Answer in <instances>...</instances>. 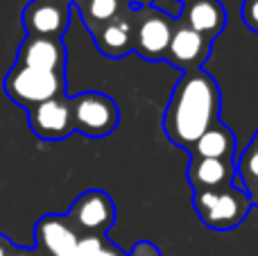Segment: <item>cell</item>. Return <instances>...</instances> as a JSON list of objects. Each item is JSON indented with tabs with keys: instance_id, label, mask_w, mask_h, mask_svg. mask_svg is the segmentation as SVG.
I'll return each instance as SVG.
<instances>
[{
	"instance_id": "6da1fadb",
	"label": "cell",
	"mask_w": 258,
	"mask_h": 256,
	"mask_svg": "<svg viewBox=\"0 0 258 256\" xmlns=\"http://www.w3.org/2000/svg\"><path fill=\"white\" fill-rule=\"evenodd\" d=\"M222 95L220 86L206 71H188L174 84L163 113V132L168 141L186 150L220 120Z\"/></svg>"
},
{
	"instance_id": "7a4b0ae2",
	"label": "cell",
	"mask_w": 258,
	"mask_h": 256,
	"mask_svg": "<svg viewBox=\"0 0 258 256\" xmlns=\"http://www.w3.org/2000/svg\"><path fill=\"white\" fill-rule=\"evenodd\" d=\"M192 209L209 229L231 231L245 222L251 202L240 186L231 184L222 190H200L192 193Z\"/></svg>"
},
{
	"instance_id": "3957f363",
	"label": "cell",
	"mask_w": 258,
	"mask_h": 256,
	"mask_svg": "<svg viewBox=\"0 0 258 256\" xmlns=\"http://www.w3.org/2000/svg\"><path fill=\"white\" fill-rule=\"evenodd\" d=\"M5 93L23 109H32L45 100L66 95V73H48L14 63L5 77Z\"/></svg>"
},
{
	"instance_id": "277c9868",
	"label": "cell",
	"mask_w": 258,
	"mask_h": 256,
	"mask_svg": "<svg viewBox=\"0 0 258 256\" xmlns=\"http://www.w3.org/2000/svg\"><path fill=\"white\" fill-rule=\"evenodd\" d=\"M73 130L89 139H104L113 134L120 122V109L116 100L100 91H86V93L71 98Z\"/></svg>"
},
{
	"instance_id": "5b68a950",
	"label": "cell",
	"mask_w": 258,
	"mask_h": 256,
	"mask_svg": "<svg viewBox=\"0 0 258 256\" xmlns=\"http://www.w3.org/2000/svg\"><path fill=\"white\" fill-rule=\"evenodd\" d=\"M174 23L154 7L134 9V52L145 61H165Z\"/></svg>"
},
{
	"instance_id": "8992f818",
	"label": "cell",
	"mask_w": 258,
	"mask_h": 256,
	"mask_svg": "<svg viewBox=\"0 0 258 256\" xmlns=\"http://www.w3.org/2000/svg\"><path fill=\"white\" fill-rule=\"evenodd\" d=\"M66 218L80 236H107L116 220V204L109 198V193L91 188L77 195Z\"/></svg>"
},
{
	"instance_id": "52a82bcc",
	"label": "cell",
	"mask_w": 258,
	"mask_h": 256,
	"mask_svg": "<svg viewBox=\"0 0 258 256\" xmlns=\"http://www.w3.org/2000/svg\"><path fill=\"white\" fill-rule=\"evenodd\" d=\"M30 127L41 141H63L73 134V113H71V98L45 100L36 107L27 109Z\"/></svg>"
},
{
	"instance_id": "ba28073f",
	"label": "cell",
	"mask_w": 258,
	"mask_h": 256,
	"mask_svg": "<svg viewBox=\"0 0 258 256\" xmlns=\"http://www.w3.org/2000/svg\"><path fill=\"white\" fill-rule=\"evenodd\" d=\"M27 36H52L61 39L71 25V3L63 0H34L23 12Z\"/></svg>"
},
{
	"instance_id": "9c48e42d",
	"label": "cell",
	"mask_w": 258,
	"mask_h": 256,
	"mask_svg": "<svg viewBox=\"0 0 258 256\" xmlns=\"http://www.w3.org/2000/svg\"><path fill=\"white\" fill-rule=\"evenodd\" d=\"M36 249L45 256H77L82 236L61 213H48L39 218L34 227Z\"/></svg>"
},
{
	"instance_id": "30bf717a",
	"label": "cell",
	"mask_w": 258,
	"mask_h": 256,
	"mask_svg": "<svg viewBox=\"0 0 258 256\" xmlns=\"http://www.w3.org/2000/svg\"><path fill=\"white\" fill-rule=\"evenodd\" d=\"M211 48H213V41L197 34L195 30L181 25V23H174L172 39H170L168 52H165V61L183 73L197 71L209 59Z\"/></svg>"
},
{
	"instance_id": "8fae6325",
	"label": "cell",
	"mask_w": 258,
	"mask_h": 256,
	"mask_svg": "<svg viewBox=\"0 0 258 256\" xmlns=\"http://www.w3.org/2000/svg\"><path fill=\"white\" fill-rule=\"evenodd\" d=\"M16 66L63 73L66 71V45L61 39H52V36H27L18 48Z\"/></svg>"
},
{
	"instance_id": "7c38bea8",
	"label": "cell",
	"mask_w": 258,
	"mask_h": 256,
	"mask_svg": "<svg viewBox=\"0 0 258 256\" xmlns=\"http://www.w3.org/2000/svg\"><path fill=\"white\" fill-rule=\"evenodd\" d=\"M93 34L98 50L109 59H122L134 52V7H125L113 21L104 23Z\"/></svg>"
},
{
	"instance_id": "4fadbf2b",
	"label": "cell",
	"mask_w": 258,
	"mask_h": 256,
	"mask_svg": "<svg viewBox=\"0 0 258 256\" xmlns=\"http://www.w3.org/2000/svg\"><path fill=\"white\" fill-rule=\"evenodd\" d=\"M177 23L195 30L209 41H215L227 27V9L220 0H186Z\"/></svg>"
},
{
	"instance_id": "5bb4252c",
	"label": "cell",
	"mask_w": 258,
	"mask_h": 256,
	"mask_svg": "<svg viewBox=\"0 0 258 256\" xmlns=\"http://www.w3.org/2000/svg\"><path fill=\"white\" fill-rule=\"evenodd\" d=\"M186 179L192 193L200 190H222L236 181V163L227 159H190Z\"/></svg>"
},
{
	"instance_id": "9a60e30c",
	"label": "cell",
	"mask_w": 258,
	"mask_h": 256,
	"mask_svg": "<svg viewBox=\"0 0 258 256\" xmlns=\"http://www.w3.org/2000/svg\"><path fill=\"white\" fill-rule=\"evenodd\" d=\"M236 148L238 143L233 130L218 120L188 148V154H190V159H227V161H233Z\"/></svg>"
},
{
	"instance_id": "2e32d148",
	"label": "cell",
	"mask_w": 258,
	"mask_h": 256,
	"mask_svg": "<svg viewBox=\"0 0 258 256\" xmlns=\"http://www.w3.org/2000/svg\"><path fill=\"white\" fill-rule=\"evenodd\" d=\"M77 12L82 14V21L86 23L91 32L102 27L104 23L113 21L118 14L129 5L125 0H75Z\"/></svg>"
},
{
	"instance_id": "e0dca14e",
	"label": "cell",
	"mask_w": 258,
	"mask_h": 256,
	"mask_svg": "<svg viewBox=\"0 0 258 256\" xmlns=\"http://www.w3.org/2000/svg\"><path fill=\"white\" fill-rule=\"evenodd\" d=\"M236 177L242 179L240 188L247 193L251 207H258V150H254L251 145H247V150L238 159Z\"/></svg>"
},
{
	"instance_id": "ac0fdd59",
	"label": "cell",
	"mask_w": 258,
	"mask_h": 256,
	"mask_svg": "<svg viewBox=\"0 0 258 256\" xmlns=\"http://www.w3.org/2000/svg\"><path fill=\"white\" fill-rule=\"evenodd\" d=\"M77 256H127V252L113 245L107 236H82Z\"/></svg>"
},
{
	"instance_id": "d6986e66",
	"label": "cell",
	"mask_w": 258,
	"mask_h": 256,
	"mask_svg": "<svg viewBox=\"0 0 258 256\" xmlns=\"http://www.w3.org/2000/svg\"><path fill=\"white\" fill-rule=\"evenodd\" d=\"M240 16H242V23L258 34V0H245L240 7Z\"/></svg>"
},
{
	"instance_id": "ffe728a7",
	"label": "cell",
	"mask_w": 258,
	"mask_h": 256,
	"mask_svg": "<svg viewBox=\"0 0 258 256\" xmlns=\"http://www.w3.org/2000/svg\"><path fill=\"white\" fill-rule=\"evenodd\" d=\"M150 7L159 9L161 14H165V16H170L172 21H177V18L181 16V7H183V3H179V0H154V3H152Z\"/></svg>"
},
{
	"instance_id": "44dd1931",
	"label": "cell",
	"mask_w": 258,
	"mask_h": 256,
	"mask_svg": "<svg viewBox=\"0 0 258 256\" xmlns=\"http://www.w3.org/2000/svg\"><path fill=\"white\" fill-rule=\"evenodd\" d=\"M127 256H163V254H161V249L156 247L154 243H150V240H138L127 252Z\"/></svg>"
},
{
	"instance_id": "7402d4cb",
	"label": "cell",
	"mask_w": 258,
	"mask_h": 256,
	"mask_svg": "<svg viewBox=\"0 0 258 256\" xmlns=\"http://www.w3.org/2000/svg\"><path fill=\"white\" fill-rule=\"evenodd\" d=\"M14 247H16V245H14L12 240L7 238V236L0 234V256H9V254L14 252Z\"/></svg>"
},
{
	"instance_id": "603a6c76",
	"label": "cell",
	"mask_w": 258,
	"mask_h": 256,
	"mask_svg": "<svg viewBox=\"0 0 258 256\" xmlns=\"http://www.w3.org/2000/svg\"><path fill=\"white\" fill-rule=\"evenodd\" d=\"M9 256H45V254L39 252L36 247H32V249H27V247H14V252L9 254Z\"/></svg>"
},
{
	"instance_id": "cb8c5ba5",
	"label": "cell",
	"mask_w": 258,
	"mask_h": 256,
	"mask_svg": "<svg viewBox=\"0 0 258 256\" xmlns=\"http://www.w3.org/2000/svg\"><path fill=\"white\" fill-rule=\"evenodd\" d=\"M125 3L129 5V7H134V9H138V7H150L154 0H125Z\"/></svg>"
},
{
	"instance_id": "d4e9b609",
	"label": "cell",
	"mask_w": 258,
	"mask_h": 256,
	"mask_svg": "<svg viewBox=\"0 0 258 256\" xmlns=\"http://www.w3.org/2000/svg\"><path fill=\"white\" fill-rule=\"evenodd\" d=\"M249 145H251V148H254V150H258V132L254 134V139L249 141Z\"/></svg>"
},
{
	"instance_id": "484cf974",
	"label": "cell",
	"mask_w": 258,
	"mask_h": 256,
	"mask_svg": "<svg viewBox=\"0 0 258 256\" xmlns=\"http://www.w3.org/2000/svg\"><path fill=\"white\" fill-rule=\"evenodd\" d=\"M179 3H186V0H179Z\"/></svg>"
}]
</instances>
